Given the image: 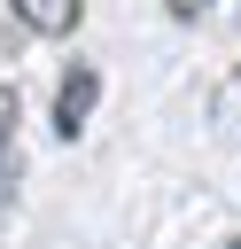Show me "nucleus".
<instances>
[{"label":"nucleus","instance_id":"7ed1b4c3","mask_svg":"<svg viewBox=\"0 0 241 249\" xmlns=\"http://www.w3.org/2000/svg\"><path fill=\"white\" fill-rule=\"evenodd\" d=\"M16 117H23V101H16V86H0V179L16 163Z\"/></svg>","mask_w":241,"mask_h":249},{"label":"nucleus","instance_id":"39448f33","mask_svg":"<svg viewBox=\"0 0 241 249\" xmlns=\"http://www.w3.org/2000/svg\"><path fill=\"white\" fill-rule=\"evenodd\" d=\"M225 249H241V233H233V241H225Z\"/></svg>","mask_w":241,"mask_h":249},{"label":"nucleus","instance_id":"f03ea898","mask_svg":"<svg viewBox=\"0 0 241 249\" xmlns=\"http://www.w3.org/2000/svg\"><path fill=\"white\" fill-rule=\"evenodd\" d=\"M8 8H16V23L39 31V39H70V31L86 23V0H8Z\"/></svg>","mask_w":241,"mask_h":249},{"label":"nucleus","instance_id":"20e7f679","mask_svg":"<svg viewBox=\"0 0 241 249\" xmlns=\"http://www.w3.org/2000/svg\"><path fill=\"white\" fill-rule=\"evenodd\" d=\"M163 8H171V16H202L210 0H163Z\"/></svg>","mask_w":241,"mask_h":249},{"label":"nucleus","instance_id":"f257e3e1","mask_svg":"<svg viewBox=\"0 0 241 249\" xmlns=\"http://www.w3.org/2000/svg\"><path fill=\"white\" fill-rule=\"evenodd\" d=\"M93 101H101L93 62H70V78L54 86V132H62V140H78V132H86V117H93Z\"/></svg>","mask_w":241,"mask_h":249}]
</instances>
